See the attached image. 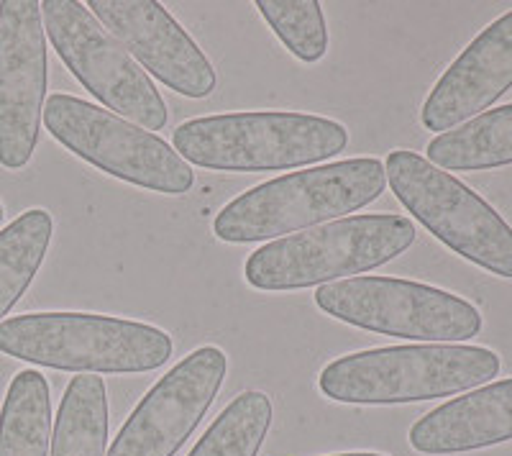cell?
<instances>
[{
	"instance_id": "cell-14",
	"label": "cell",
	"mask_w": 512,
	"mask_h": 456,
	"mask_svg": "<svg viewBox=\"0 0 512 456\" xmlns=\"http://www.w3.org/2000/svg\"><path fill=\"white\" fill-rule=\"evenodd\" d=\"M512 441V377L438 405L410 428L418 454L451 456Z\"/></svg>"
},
{
	"instance_id": "cell-13",
	"label": "cell",
	"mask_w": 512,
	"mask_h": 456,
	"mask_svg": "<svg viewBox=\"0 0 512 456\" xmlns=\"http://www.w3.org/2000/svg\"><path fill=\"white\" fill-rule=\"evenodd\" d=\"M512 88V11L489 24L438 77L420 123L438 136L482 116Z\"/></svg>"
},
{
	"instance_id": "cell-19",
	"label": "cell",
	"mask_w": 512,
	"mask_h": 456,
	"mask_svg": "<svg viewBox=\"0 0 512 456\" xmlns=\"http://www.w3.org/2000/svg\"><path fill=\"white\" fill-rule=\"evenodd\" d=\"M269 426L272 400L259 390H246L223 408L187 456H259Z\"/></svg>"
},
{
	"instance_id": "cell-21",
	"label": "cell",
	"mask_w": 512,
	"mask_h": 456,
	"mask_svg": "<svg viewBox=\"0 0 512 456\" xmlns=\"http://www.w3.org/2000/svg\"><path fill=\"white\" fill-rule=\"evenodd\" d=\"M331 456H384V454H374V451H354V454H331Z\"/></svg>"
},
{
	"instance_id": "cell-12",
	"label": "cell",
	"mask_w": 512,
	"mask_h": 456,
	"mask_svg": "<svg viewBox=\"0 0 512 456\" xmlns=\"http://www.w3.org/2000/svg\"><path fill=\"white\" fill-rule=\"evenodd\" d=\"M103 29L139 62L149 77L185 98H208L218 75L177 18L154 0H90L85 3Z\"/></svg>"
},
{
	"instance_id": "cell-16",
	"label": "cell",
	"mask_w": 512,
	"mask_h": 456,
	"mask_svg": "<svg viewBox=\"0 0 512 456\" xmlns=\"http://www.w3.org/2000/svg\"><path fill=\"white\" fill-rule=\"evenodd\" d=\"M49 441V382L36 369H24L13 377L0 405V456H49Z\"/></svg>"
},
{
	"instance_id": "cell-8",
	"label": "cell",
	"mask_w": 512,
	"mask_h": 456,
	"mask_svg": "<svg viewBox=\"0 0 512 456\" xmlns=\"http://www.w3.org/2000/svg\"><path fill=\"white\" fill-rule=\"evenodd\" d=\"M313 300L336 321L423 344H461L482 331V313L469 300L397 277H351L320 285Z\"/></svg>"
},
{
	"instance_id": "cell-18",
	"label": "cell",
	"mask_w": 512,
	"mask_h": 456,
	"mask_svg": "<svg viewBox=\"0 0 512 456\" xmlns=\"http://www.w3.org/2000/svg\"><path fill=\"white\" fill-rule=\"evenodd\" d=\"M54 236V218L31 208L0 231V323L34 282Z\"/></svg>"
},
{
	"instance_id": "cell-7",
	"label": "cell",
	"mask_w": 512,
	"mask_h": 456,
	"mask_svg": "<svg viewBox=\"0 0 512 456\" xmlns=\"http://www.w3.org/2000/svg\"><path fill=\"white\" fill-rule=\"evenodd\" d=\"M41 118L62 147L116 180L162 195H185L195 185L190 164L162 136L95 103L54 93Z\"/></svg>"
},
{
	"instance_id": "cell-22",
	"label": "cell",
	"mask_w": 512,
	"mask_h": 456,
	"mask_svg": "<svg viewBox=\"0 0 512 456\" xmlns=\"http://www.w3.org/2000/svg\"><path fill=\"white\" fill-rule=\"evenodd\" d=\"M3 213L6 211H3V203H0V223H3Z\"/></svg>"
},
{
	"instance_id": "cell-9",
	"label": "cell",
	"mask_w": 512,
	"mask_h": 456,
	"mask_svg": "<svg viewBox=\"0 0 512 456\" xmlns=\"http://www.w3.org/2000/svg\"><path fill=\"white\" fill-rule=\"evenodd\" d=\"M44 31L67 70L108 111L146 131L167 126V103L131 54L103 29L85 3L44 0Z\"/></svg>"
},
{
	"instance_id": "cell-11",
	"label": "cell",
	"mask_w": 512,
	"mask_h": 456,
	"mask_svg": "<svg viewBox=\"0 0 512 456\" xmlns=\"http://www.w3.org/2000/svg\"><path fill=\"white\" fill-rule=\"evenodd\" d=\"M228 359L218 346H200L146 392L118 431L108 456H175L221 392Z\"/></svg>"
},
{
	"instance_id": "cell-6",
	"label": "cell",
	"mask_w": 512,
	"mask_h": 456,
	"mask_svg": "<svg viewBox=\"0 0 512 456\" xmlns=\"http://www.w3.org/2000/svg\"><path fill=\"white\" fill-rule=\"evenodd\" d=\"M384 175L402 208L443 246L489 275L512 280V226L482 195L410 149L387 154Z\"/></svg>"
},
{
	"instance_id": "cell-1",
	"label": "cell",
	"mask_w": 512,
	"mask_h": 456,
	"mask_svg": "<svg viewBox=\"0 0 512 456\" xmlns=\"http://www.w3.org/2000/svg\"><path fill=\"white\" fill-rule=\"evenodd\" d=\"M387 185L377 157L341 159L262 182L223 205L213 234L226 244L285 239L287 234L344 218L374 203Z\"/></svg>"
},
{
	"instance_id": "cell-3",
	"label": "cell",
	"mask_w": 512,
	"mask_h": 456,
	"mask_svg": "<svg viewBox=\"0 0 512 456\" xmlns=\"http://www.w3.org/2000/svg\"><path fill=\"white\" fill-rule=\"evenodd\" d=\"M349 131L326 116L246 111L190 118L175 129V152L218 172H277L323 162L344 152Z\"/></svg>"
},
{
	"instance_id": "cell-17",
	"label": "cell",
	"mask_w": 512,
	"mask_h": 456,
	"mask_svg": "<svg viewBox=\"0 0 512 456\" xmlns=\"http://www.w3.org/2000/svg\"><path fill=\"white\" fill-rule=\"evenodd\" d=\"M108 395L98 375L72 377L59 403L49 456H105Z\"/></svg>"
},
{
	"instance_id": "cell-5",
	"label": "cell",
	"mask_w": 512,
	"mask_h": 456,
	"mask_svg": "<svg viewBox=\"0 0 512 456\" xmlns=\"http://www.w3.org/2000/svg\"><path fill=\"white\" fill-rule=\"evenodd\" d=\"M415 244V223L397 213H364L338 218L259 246L244 264L254 290L290 293L331 285L392 262Z\"/></svg>"
},
{
	"instance_id": "cell-10",
	"label": "cell",
	"mask_w": 512,
	"mask_h": 456,
	"mask_svg": "<svg viewBox=\"0 0 512 456\" xmlns=\"http://www.w3.org/2000/svg\"><path fill=\"white\" fill-rule=\"evenodd\" d=\"M47 31L36 0L0 3V167L24 170L47 103Z\"/></svg>"
},
{
	"instance_id": "cell-15",
	"label": "cell",
	"mask_w": 512,
	"mask_h": 456,
	"mask_svg": "<svg viewBox=\"0 0 512 456\" xmlns=\"http://www.w3.org/2000/svg\"><path fill=\"white\" fill-rule=\"evenodd\" d=\"M425 159L443 172H482L512 164V103L436 136Z\"/></svg>"
},
{
	"instance_id": "cell-2",
	"label": "cell",
	"mask_w": 512,
	"mask_h": 456,
	"mask_svg": "<svg viewBox=\"0 0 512 456\" xmlns=\"http://www.w3.org/2000/svg\"><path fill=\"white\" fill-rule=\"evenodd\" d=\"M172 336L152 323L93 313H26L0 323V354L80 375L152 372L172 357Z\"/></svg>"
},
{
	"instance_id": "cell-20",
	"label": "cell",
	"mask_w": 512,
	"mask_h": 456,
	"mask_svg": "<svg viewBox=\"0 0 512 456\" xmlns=\"http://www.w3.org/2000/svg\"><path fill=\"white\" fill-rule=\"evenodd\" d=\"M274 36L292 57L315 65L328 52V29L323 8L315 0H256L254 3Z\"/></svg>"
},
{
	"instance_id": "cell-4",
	"label": "cell",
	"mask_w": 512,
	"mask_h": 456,
	"mask_svg": "<svg viewBox=\"0 0 512 456\" xmlns=\"http://www.w3.org/2000/svg\"><path fill=\"white\" fill-rule=\"evenodd\" d=\"M500 367V357L484 346H382L331 362L320 372L318 387L336 403H420L474 390L500 375Z\"/></svg>"
}]
</instances>
